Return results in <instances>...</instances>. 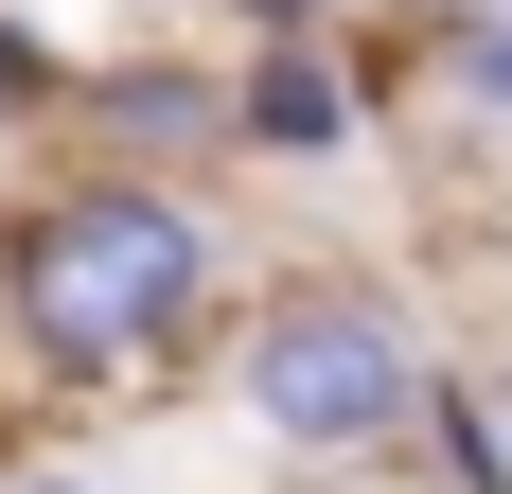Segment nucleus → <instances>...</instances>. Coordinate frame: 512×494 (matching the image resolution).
Here are the masks:
<instances>
[{
  "mask_svg": "<svg viewBox=\"0 0 512 494\" xmlns=\"http://www.w3.org/2000/svg\"><path fill=\"white\" fill-rule=\"evenodd\" d=\"M248 318V230L212 177H124V159H53L0 195V353L53 406H124L212 371Z\"/></svg>",
  "mask_w": 512,
  "mask_h": 494,
  "instance_id": "1",
  "label": "nucleus"
},
{
  "mask_svg": "<svg viewBox=\"0 0 512 494\" xmlns=\"http://www.w3.org/2000/svg\"><path fill=\"white\" fill-rule=\"evenodd\" d=\"M424 89L460 106L477 142H512V0H442L424 18Z\"/></svg>",
  "mask_w": 512,
  "mask_h": 494,
  "instance_id": "6",
  "label": "nucleus"
},
{
  "mask_svg": "<svg viewBox=\"0 0 512 494\" xmlns=\"http://www.w3.org/2000/svg\"><path fill=\"white\" fill-rule=\"evenodd\" d=\"M407 494H512V406H495V371H442V406H424V442H407Z\"/></svg>",
  "mask_w": 512,
  "mask_h": 494,
  "instance_id": "5",
  "label": "nucleus"
},
{
  "mask_svg": "<svg viewBox=\"0 0 512 494\" xmlns=\"http://www.w3.org/2000/svg\"><path fill=\"white\" fill-rule=\"evenodd\" d=\"M265 494H407V477H265Z\"/></svg>",
  "mask_w": 512,
  "mask_h": 494,
  "instance_id": "11",
  "label": "nucleus"
},
{
  "mask_svg": "<svg viewBox=\"0 0 512 494\" xmlns=\"http://www.w3.org/2000/svg\"><path fill=\"white\" fill-rule=\"evenodd\" d=\"M336 18H354V36H424L442 0H336Z\"/></svg>",
  "mask_w": 512,
  "mask_h": 494,
  "instance_id": "10",
  "label": "nucleus"
},
{
  "mask_svg": "<svg viewBox=\"0 0 512 494\" xmlns=\"http://www.w3.org/2000/svg\"><path fill=\"white\" fill-rule=\"evenodd\" d=\"M177 18H195V0H177Z\"/></svg>",
  "mask_w": 512,
  "mask_h": 494,
  "instance_id": "13",
  "label": "nucleus"
},
{
  "mask_svg": "<svg viewBox=\"0 0 512 494\" xmlns=\"http://www.w3.org/2000/svg\"><path fill=\"white\" fill-rule=\"evenodd\" d=\"M212 389H230V424H248L283 477H407L424 406H442V353H424L407 283H371V265H283V283H248Z\"/></svg>",
  "mask_w": 512,
  "mask_h": 494,
  "instance_id": "2",
  "label": "nucleus"
},
{
  "mask_svg": "<svg viewBox=\"0 0 512 494\" xmlns=\"http://www.w3.org/2000/svg\"><path fill=\"white\" fill-rule=\"evenodd\" d=\"M195 18H212L230 53H248V36H336V0H195Z\"/></svg>",
  "mask_w": 512,
  "mask_h": 494,
  "instance_id": "8",
  "label": "nucleus"
},
{
  "mask_svg": "<svg viewBox=\"0 0 512 494\" xmlns=\"http://www.w3.org/2000/svg\"><path fill=\"white\" fill-rule=\"evenodd\" d=\"M71 159H124V177H230V36H124L89 53L71 89Z\"/></svg>",
  "mask_w": 512,
  "mask_h": 494,
  "instance_id": "4",
  "label": "nucleus"
},
{
  "mask_svg": "<svg viewBox=\"0 0 512 494\" xmlns=\"http://www.w3.org/2000/svg\"><path fill=\"white\" fill-rule=\"evenodd\" d=\"M0 494H142V477H106V459H53V442H36V459H0Z\"/></svg>",
  "mask_w": 512,
  "mask_h": 494,
  "instance_id": "9",
  "label": "nucleus"
},
{
  "mask_svg": "<svg viewBox=\"0 0 512 494\" xmlns=\"http://www.w3.org/2000/svg\"><path fill=\"white\" fill-rule=\"evenodd\" d=\"M495 406H512V353H495Z\"/></svg>",
  "mask_w": 512,
  "mask_h": 494,
  "instance_id": "12",
  "label": "nucleus"
},
{
  "mask_svg": "<svg viewBox=\"0 0 512 494\" xmlns=\"http://www.w3.org/2000/svg\"><path fill=\"white\" fill-rule=\"evenodd\" d=\"M71 89H89V53L0 0V142H71Z\"/></svg>",
  "mask_w": 512,
  "mask_h": 494,
  "instance_id": "7",
  "label": "nucleus"
},
{
  "mask_svg": "<svg viewBox=\"0 0 512 494\" xmlns=\"http://www.w3.org/2000/svg\"><path fill=\"white\" fill-rule=\"evenodd\" d=\"M389 71H424V36H248L230 53V177H336V159H371Z\"/></svg>",
  "mask_w": 512,
  "mask_h": 494,
  "instance_id": "3",
  "label": "nucleus"
}]
</instances>
